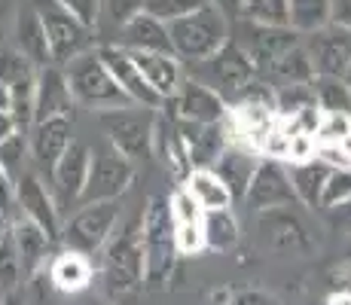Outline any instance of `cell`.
<instances>
[{
	"label": "cell",
	"mask_w": 351,
	"mask_h": 305,
	"mask_svg": "<svg viewBox=\"0 0 351 305\" xmlns=\"http://www.w3.org/2000/svg\"><path fill=\"white\" fill-rule=\"evenodd\" d=\"M205 244V232H202V223H178V247L184 254H195Z\"/></svg>",
	"instance_id": "8992f818"
},
{
	"label": "cell",
	"mask_w": 351,
	"mask_h": 305,
	"mask_svg": "<svg viewBox=\"0 0 351 305\" xmlns=\"http://www.w3.org/2000/svg\"><path fill=\"white\" fill-rule=\"evenodd\" d=\"M153 10H168V12H184L193 0H150Z\"/></svg>",
	"instance_id": "52a82bcc"
},
{
	"label": "cell",
	"mask_w": 351,
	"mask_h": 305,
	"mask_svg": "<svg viewBox=\"0 0 351 305\" xmlns=\"http://www.w3.org/2000/svg\"><path fill=\"white\" fill-rule=\"evenodd\" d=\"M52 278H56V284L62 290H80V287L89 284V263H86L83 256L67 254V256H62V260L56 263Z\"/></svg>",
	"instance_id": "3957f363"
},
{
	"label": "cell",
	"mask_w": 351,
	"mask_h": 305,
	"mask_svg": "<svg viewBox=\"0 0 351 305\" xmlns=\"http://www.w3.org/2000/svg\"><path fill=\"white\" fill-rule=\"evenodd\" d=\"M330 305H351V296H348V293H342V296H333V300H330Z\"/></svg>",
	"instance_id": "ba28073f"
},
{
	"label": "cell",
	"mask_w": 351,
	"mask_h": 305,
	"mask_svg": "<svg viewBox=\"0 0 351 305\" xmlns=\"http://www.w3.org/2000/svg\"><path fill=\"white\" fill-rule=\"evenodd\" d=\"M235 122H239V138L245 141L251 150H263V153H266L269 138H272V132L278 128L281 119H275L266 107L251 104V107H241V110L235 113Z\"/></svg>",
	"instance_id": "6da1fadb"
},
{
	"label": "cell",
	"mask_w": 351,
	"mask_h": 305,
	"mask_svg": "<svg viewBox=\"0 0 351 305\" xmlns=\"http://www.w3.org/2000/svg\"><path fill=\"white\" fill-rule=\"evenodd\" d=\"M348 134H351V119L348 117H324L318 132H315V138H318L321 150H327V147H339Z\"/></svg>",
	"instance_id": "277c9868"
},
{
	"label": "cell",
	"mask_w": 351,
	"mask_h": 305,
	"mask_svg": "<svg viewBox=\"0 0 351 305\" xmlns=\"http://www.w3.org/2000/svg\"><path fill=\"white\" fill-rule=\"evenodd\" d=\"M186 189L193 193V199L199 202L205 211H223L229 205V189L223 186V180L211 171H195L186 180Z\"/></svg>",
	"instance_id": "7a4b0ae2"
},
{
	"label": "cell",
	"mask_w": 351,
	"mask_h": 305,
	"mask_svg": "<svg viewBox=\"0 0 351 305\" xmlns=\"http://www.w3.org/2000/svg\"><path fill=\"white\" fill-rule=\"evenodd\" d=\"M171 208H174V220H178V223H202V214H205V208L193 199L190 189H184V193L174 195V205Z\"/></svg>",
	"instance_id": "5b68a950"
}]
</instances>
